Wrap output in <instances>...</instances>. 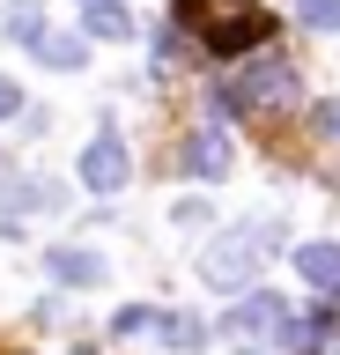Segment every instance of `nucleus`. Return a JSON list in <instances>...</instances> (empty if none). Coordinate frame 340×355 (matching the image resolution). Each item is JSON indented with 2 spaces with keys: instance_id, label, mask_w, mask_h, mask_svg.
<instances>
[{
  "instance_id": "9b49d317",
  "label": "nucleus",
  "mask_w": 340,
  "mask_h": 355,
  "mask_svg": "<svg viewBox=\"0 0 340 355\" xmlns=\"http://www.w3.org/2000/svg\"><path fill=\"white\" fill-rule=\"evenodd\" d=\"M8 37L37 44V37H45V8H37V0H15V8H8Z\"/></svg>"
},
{
  "instance_id": "4468645a",
  "label": "nucleus",
  "mask_w": 340,
  "mask_h": 355,
  "mask_svg": "<svg viewBox=\"0 0 340 355\" xmlns=\"http://www.w3.org/2000/svg\"><path fill=\"white\" fill-rule=\"evenodd\" d=\"M185 60H193V44H185L178 30H163V37H156V67H163V74H178Z\"/></svg>"
},
{
  "instance_id": "9d476101",
  "label": "nucleus",
  "mask_w": 340,
  "mask_h": 355,
  "mask_svg": "<svg viewBox=\"0 0 340 355\" xmlns=\"http://www.w3.org/2000/svg\"><path fill=\"white\" fill-rule=\"evenodd\" d=\"M82 30H89V37H134V15H126L118 0H104V8H82Z\"/></svg>"
},
{
  "instance_id": "0eeeda50",
  "label": "nucleus",
  "mask_w": 340,
  "mask_h": 355,
  "mask_svg": "<svg viewBox=\"0 0 340 355\" xmlns=\"http://www.w3.org/2000/svg\"><path fill=\"white\" fill-rule=\"evenodd\" d=\"M52 282L96 288V282H104V259H96V252H74V244H52Z\"/></svg>"
},
{
  "instance_id": "6e6552de",
  "label": "nucleus",
  "mask_w": 340,
  "mask_h": 355,
  "mask_svg": "<svg viewBox=\"0 0 340 355\" xmlns=\"http://www.w3.org/2000/svg\"><path fill=\"white\" fill-rule=\"evenodd\" d=\"M185 171L193 178H222L229 171V141L222 133H193V141H185Z\"/></svg>"
},
{
  "instance_id": "7ed1b4c3",
  "label": "nucleus",
  "mask_w": 340,
  "mask_h": 355,
  "mask_svg": "<svg viewBox=\"0 0 340 355\" xmlns=\"http://www.w3.org/2000/svg\"><path fill=\"white\" fill-rule=\"evenodd\" d=\"M274 230H259V222H244V230H222V237L200 252V282L222 288V296H244L251 274H259V259H267Z\"/></svg>"
},
{
  "instance_id": "1a4fd4ad",
  "label": "nucleus",
  "mask_w": 340,
  "mask_h": 355,
  "mask_svg": "<svg viewBox=\"0 0 340 355\" xmlns=\"http://www.w3.org/2000/svg\"><path fill=\"white\" fill-rule=\"evenodd\" d=\"M156 333H163V340H170L178 355L207 348V318H193V311H170V318H156Z\"/></svg>"
},
{
  "instance_id": "a211bd4d",
  "label": "nucleus",
  "mask_w": 340,
  "mask_h": 355,
  "mask_svg": "<svg viewBox=\"0 0 340 355\" xmlns=\"http://www.w3.org/2000/svg\"><path fill=\"white\" fill-rule=\"evenodd\" d=\"M15 111H23V89H15L8 74H0V119H15Z\"/></svg>"
},
{
  "instance_id": "6ab92c4d",
  "label": "nucleus",
  "mask_w": 340,
  "mask_h": 355,
  "mask_svg": "<svg viewBox=\"0 0 340 355\" xmlns=\"http://www.w3.org/2000/svg\"><path fill=\"white\" fill-rule=\"evenodd\" d=\"M82 8H104V0H82Z\"/></svg>"
},
{
  "instance_id": "ddd939ff",
  "label": "nucleus",
  "mask_w": 340,
  "mask_h": 355,
  "mask_svg": "<svg viewBox=\"0 0 340 355\" xmlns=\"http://www.w3.org/2000/svg\"><path fill=\"white\" fill-rule=\"evenodd\" d=\"M296 15L311 22V30H325V37H333V30H340V0H296Z\"/></svg>"
},
{
  "instance_id": "dca6fc26",
  "label": "nucleus",
  "mask_w": 340,
  "mask_h": 355,
  "mask_svg": "<svg viewBox=\"0 0 340 355\" xmlns=\"http://www.w3.org/2000/svg\"><path fill=\"white\" fill-rule=\"evenodd\" d=\"M148 326H156V311H141V304H126V311L111 318V333H148Z\"/></svg>"
},
{
  "instance_id": "20e7f679",
  "label": "nucleus",
  "mask_w": 340,
  "mask_h": 355,
  "mask_svg": "<svg viewBox=\"0 0 340 355\" xmlns=\"http://www.w3.org/2000/svg\"><path fill=\"white\" fill-rule=\"evenodd\" d=\"M126 178H134V163H126V141L104 126L89 148H82V185H89V193H118Z\"/></svg>"
},
{
  "instance_id": "f3484780",
  "label": "nucleus",
  "mask_w": 340,
  "mask_h": 355,
  "mask_svg": "<svg viewBox=\"0 0 340 355\" xmlns=\"http://www.w3.org/2000/svg\"><path fill=\"white\" fill-rule=\"evenodd\" d=\"M0 200H15V193L0 185ZM52 200H60V185H30V193H23V207H52Z\"/></svg>"
},
{
  "instance_id": "f257e3e1",
  "label": "nucleus",
  "mask_w": 340,
  "mask_h": 355,
  "mask_svg": "<svg viewBox=\"0 0 340 355\" xmlns=\"http://www.w3.org/2000/svg\"><path fill=\"white\" fill-rule=\"evenodd\" d=\"M178 37H193L207 60H244L274 37V15L259 0H178Z\"/></svg>"
},
{
  "instance_id": "f8f14e48",
  "label": "nucleus",
  "mask_w": 340,
  "mask_h": 355,
  "mask_svg": "<svg viewBox=\"0 0 340 355\" xmlns=\"http://www.w3.org/2000/svg\"><path fill=\"white\" fill-rule=\"evenodd\" d=\"M37 52H45V67H82V37H37Z\"/></svg>"
},
{
  "instance_id": "2eb2a0df",
  "label": "nucleus",
  "mask_w": 340,
  "mask_h": 355,
  "mask_svg": "<svg viewBox=\"0 0 340 355\" xmlns=\"http://www.w3.org/2000/svg\"><path fill=\"white\" fill-rule=\"evenodd\" d=\"M311 126H318V141H340V96H325V104L311 111Z\"/></svg>"
},
{
  "instance_id": "423d86ee",
  "label": "nucleus",
  "mask_w": 340,
  "mask_h": 355,
  "mask_svg": "<svg viewBox=\"0 0 340 355\" xmlns=\"http://www.w3.org/2000/svg\"><path fill=\"white\" fill-rule=\"evenodd\" d=\"M296 274H303L325 304H340V244H303V252H296Z\"/></svg>"
},
{
  "instance_id": "39448f33",
  "label": "nucleus",
  "mask_w": 340,
  "mask_h": 355,
  "mask_svg": "<svg viewBox=\"0 0 340 355\" xmlns=\"http://www.w3.org/2000/svg\"><path fill=\"white\" fill-rule=\"evenodd\" d=\"M229 333L237 340H289V311H281V296H244V304L229 311Z\"/></svg>"
},
{
  "instance_id": "f03ea898",
  "label": "nucleus",
  "mask_w": 340,
  "mask_h": 355,
  "mask_svg": "<svg viewBox=\"0 0 340 355\" xmlns=\"http://www.w3.org/2000/svg\"><path fill=\"white\" fill-rule=\"evenodd\" d=\"M215 104H222L229 119H267V111H289V104H296V67L281 60V52L244 60V67L222 82V96H215Z\"/></svg>"
}]
</instances>
